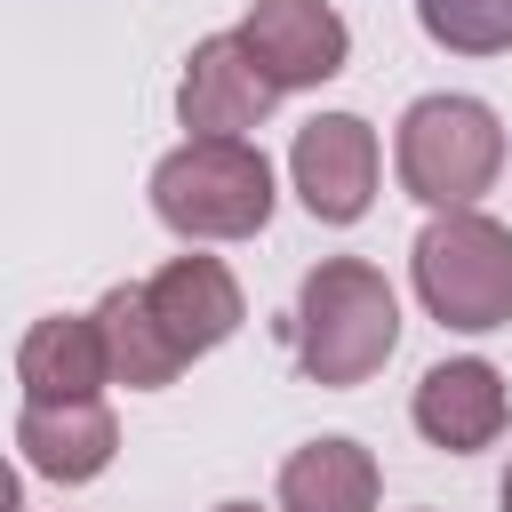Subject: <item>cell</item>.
<instances>
[{"label": "cell", "instance_id": "3957f363", "mask_svg": "<svg viewBox=\"0 0 512 512\" xmlns=\"http://www.w3.org/2000/svg\"><path fill=\"white\" fill-rule=\"evenodd\" d=\"M416 288L448 328H504L512 320V232L448 208L416 240Z\"/></svg>", "mask_w": 512, "mask_h": 512}, {"label": "cell", "instance_id": "52a82bcc", "mask_svg": "<svg viewBox=\"0 0 512 512\" xmlns=\"http://www.w3.org/2000/svg\"><path fill=\"white\" fill-rule=\"evenodd\" d=\"M240 48L280 80V88H304V80H328L344 64V24L336 8L320 0H256L248 24H240Z\"/></svg>", "mask_w": 512, "mask_h": 512}, {"label": "cell", "instance_id": "9a60e30c", "mask_svg": "<svg viewBox=\"0 0 512 512\" xmlns=\"http://www.w3.org/2000/svg\"><path fill=\"white\" fill-rule=\"evenodd\" d=\"M0 512H16V472L0 464Z\"/></svg>", "mask_w": 512, "mask_h": 512}, {"label": "cell", "instance_id": "8fae6325", "mask_svg": "<svg viewBox=\"0 0 512 512\" xmlns=\"http://www.w3.org/2000/svg\"><path fill=\"white\" fill-rule=\"evenodd\" d=\"M16 376L32 384V400H88L112 376L96 320H40L24 336V352H16Z\"/></svg>", "mask_w": 512, "mask_h": 512}, {"label": "cell", "instance_id": "30bf717a", "mask_svg": "<svg viewBox=\"0 0 512 512\" xmlns=\"http://www.w3.org/2000/svg\"><path fill=\"white\" fill-rule=\"evenodd\" d=\"M16 440L48 480H88V472L112 464V408L96 392L88 400H32Z\"/></svg>", "mask_w": 512, "mask_h": 512}, {"label": "cell", "instance_id": "ba28073f", "mask_svg": "<svg viewBox=\"0 0 512 512\" xmlns=\"http://www.w3.org/2000/svg\"><path fill=\"white\" fill-rule=\"evenodd\" d=\"M144 304H152L160 336H168L184 360L208 352V344H224V336L240 328V288H232V272H224L216 256H176L168 272L144 280Z\"/></svg>", "mask_w": 512, "mask_h": 512}, {"label": "cell", "instance_id": "7c38bea8", "mask_svg": "<svg viewBox=\"0 0 512 512\" xmlns=\"http://www.w3.org/2000/svg\"><path fill=\"white\" fill-rule=\"evenodd\" d=\"M280 504H288V512H368V504H376V464H368V448H352V440H312V448H296L288 472H280Z\"/></svg>", "mask_w": 512, "mask_h": 512}, {"label": "cell", "instance_id": "5b68a950", "mask_svg": "<svg viewBox=\"0 0 512 512\" xmlns=\"http://www.w3.org/2000/svg\"><path fill=\"white\" fill-rule=\"evenodd\" d=\"M296 192L320 224H352L376 192V136L352 112H328L312 128H296Z\"/></svg>", "mask_w": 512, "mask_h": 512}, {"label": "cell", "instance_id": "6da1fadb", "mask_svg": "<svg viewBox=\"0 0 512 512\" xmlns=\"http://www.w3.org/2000/svg\"><path fill=\"white\" fill-rule=\"evenodd\" d=\"M296 344H304L312 384H360V376H376L384 352L400 344V312H392L384 272L360 264V256H328V264L304 280Z\"/></svg>", "mask_w": 512, "mask_h": 512}, {"label": "cell", "instance_id": "5bb4252c", "mask_svg": "<svg viewBox=\"0 0 512 512\" xmlns=\"http://www.w3.org/2000/svg\"><path fill=\"white\" fill-rule=\"evenodd\" d=\"M416 8H424V32L464 48V56L512 48V0H416Z\"/></svg>", "mask_w": 512, "mask_h": 512}, {"label": "cell", "instance_id": "9c48e42d", "mask_svg": "<svg viewBox=\"0 0 512 512\" xmlns=\"http://www.w3.org/2000/svg\"><path fill=\"white\" fill-rule=\"evenodd\" d=\"M416 432L432 448H488L504 432V376L488 360H448L416 384Z\"/></svg>", "mask_w": 512, "mask_h": 512}, {"label": "cell", "instance_id": "e0dca14e", "mask_svg": "<svg viewBox=\"0 0 512 512\" xmlns=\"http://www.w3.org/2000/svg\"><path fill=\"white\" fill-rule=\"evenodd\" d=\"M504 512H512V480H504Z\"/></svg>", "mask_w": 512, "mask_h": 512}, {"label": "cell", "instance_id": "7a4b0ae2", "mask_svg": "<svg viewBox=\"0 0 512 512\" xmlns=\"http://www.w3.org/2000/svg\"><path fill=\"white\" fill-rule=\"evenodd\" d=\"M152 208L184 240H240V232H256L272 216V168L240 136H192L184 152L160 160Z\"/></svg>", "mask_w": 512, "mask_h": 512}, {"label": "cell", "instance_id": "277c9868", "mask_svg": "<svg viewBox=\"0 0 512 512\" xmlns=\"http://www.w3.org/2000/svg\"><path fill=\"white\" fill-rule=\"evenodd\" d=\"M496 160H504V128H496L488 104H472V96H424V104H408V120H400V184L416 200L464 208V200L488 192Z\"/></svg>", "mask_w": 512, "mask_h": 512}, {"label": "cell", "instance_id": "2e32d148", "mask_svg": "<svg viewBox=\"0 0 512 512\" xmlns=\"http://www.w3.org/2000/svg\"><path fill=\"white\" fill-rule=\"evenodd\" d=\"M224 512H256V504H224Z\"/></svg>", "mask_w": 512, "mask_h": 512}, {"label": "cell", "instance_id": "4fadbf2b", "mask_svg": "<svg viewBox=\"0 0 512 512\" xmlns=\"http://www.w3.org/2000/svg\"><path fill=\"white\" fill-rule=\"evenodd\" d=\"M96 336H104V368H112L120 384H168V376L184 368V352L160 336L144 288H112V296L96 304Z\"/></svg>", "mask_w": 512, "mask_h": 512}, {"label": "cell", "instance_id": "8992f818", "mask_svg": "<svg viewBox=\"0 0 512 512\" xmlns=\"http://www.w3.org/2000/svg\"><path fill=\"white\" fill-rule=\"evenodd\" d=\"M272 96H280V80L240 48V32H216V40H200L192 48V72H184V128H200V136H240V128H256L264 112H272Z\"/></svg>", "mask_w": 512, "mask_h": 512}]
</instances>
